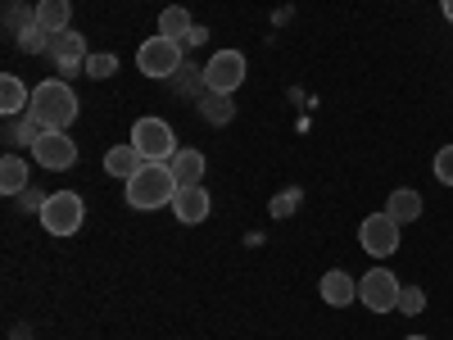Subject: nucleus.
I'll use <instances>...</instances> for the list:
<instances>
[{
	"label": "nucleus",
	"mask_w": 453,
	"mask_h": 340,
	"mask_svg": "<svg viewBox=\"0 0 453 340\" xmlns=\"http://www.w3.org/2000/svg\"><path fill=\"white\" fill-rule=\"evenodd\" d=\"M123 186H127V209H136V213L164 209V205H173V200H177V191H181L173 164H141Z\"/></svg>",
	"instance_id": "1"
},
{
	"label": "nucleus",
	"mask_w": 453,
	"mask_h": 340,
	"mask_svg": "<svg viewBox=\"0 0 453 340\" xmlns=\"http://www.w3.org/2000/svg\"><path fill=\"white\" fill-rule=\"evenodd\" d=\"M27 113L36 123H42L46 132H68L73 123H78V96H73V87L64 78H50L42 87H32V104Z\"/></svg>",
	"instance_id": "2"
},
{
	"label": "nucleus",
	"mask_w": 453,
	"mask_h": 340,
	"mask_svg": "<svg viewBox=\"0 0 453 340\" xmlns=\"http://www.w3.org/2000/svg\"><path fill=\"white\" fill-rule=\"evenodd\" d=\"M186 64V46L173 42V36H145V42L136 46V68L145 73V78H177Z\"/></svg>",
	"instance_id": "3"
},
{
	"label": "nucleus",
	"mask_w": 453,
	"mask_h": 340,
	"mask_svg": "<svg viewBox=\"0 0 453 340\" xmlns=\"http://www.w3.org/2000/svg\"><path fill=\"white\" fill-rule=\"evenodd\" d=\"M132 145H136V155L145 164H173V155H177V136L164 119H136Z\"/></svg>",
	"instance_id": "4"
},
{
	"label": "nucleus",
	"mask_w": 453,
	"mask_h": 340,
	"mask_svg": "<svg viewBox=\"0 0 453 340\" xmlns=\"http://www.w3.org/2000/svg\"><path fill=\"white\" fill-rule=\"evenodd\" d=\"M36 218H42V227H46L50 236H59V241H64V236H73V232L82 227L87 205H82V196H78V191H50L46 209L36 213Z\"/></svg>",
	"instance_id": "5"
},
{
	"label": "nucleus",
	"mask_w": 453,
	"mask_h": 340,
	"mask_svg": "<svg viewBox=\"0 0 453 340\" xmlns=\"http://www.w3.org/2000/svg\"><path fill=\"white\" fill-rule=\"evenodd\" d=\"M399 290H403V282L390 268H372V273L358 277V305L372 309V313H395L399 309Z\"/></svg>",
	"instance_id": "6"
},
{
	"label": "nucleus",
	"mask_w": 453,
	"mask_h": 340,
	"mask_svg": "<svg viewBox=\"0 0 453 340\" xmlns=\"http://www.w3.org/2000/svg\"><path fill=\"white\" fill-rule=\"evenodd\" d=\"M200 73H204V91L232 96L236 87H245L250 64H245V55H241V50H218V55H209V64H204Z\"/></svg>",
	"instance_id": "7"
},
{
	"label": "nucleus",
	"mask_w": 453,
	"mask_h": 340,
	"mask_svg": "<svg viewBox=\"0 0 453 340\" xmlns=\"http://www.w3.org/2000/svg\"><path fill=\"white\" fill-rule=\"evenodd\" d=\"M358 245L372 254V259H390L399 250V222L381 209V213H367L363 227H358Z\"/></svg>",
	"instance_id": "8"
},
{
	"label": "nucleus",
	"mask_w": 453,
	"mask_h": 340,
	"mask_svg": "<svg viewBox=\"0 0 453 340\" xmlns=\"http://www.w3.org/2000/svg\"><path fill=\"white\" fill-rule=\"evenodd\" d=\"M32 159L42 168H50V173H64V168L78 164V141H73L68 132H46L42 141L32 145Z\"/></svg>",
	"instance_id": "9"
},
{
	"label": "nucleus",
	"mask_w": 453,
	"mask_h": 340,
	"mask_svg": "<svg viewBox=\"0 0 453 340\" xmlns=\"http://www.w3.org/2000/svg\"><path fill=\"white\" fill-rule=\"evenodd\" d=\"M50 59H55V68L64 73V78H73V73H87V42H82V32H73V27H64V32H55V42H50Z\"/></svg>",
	"instance_id": "10"
},
{
	"label": "nucleus",
	"mask_w": 453,
	"mask_h": 340,
	"mask_svg": "<svg viewBox=\"0 0 453 340\" xmlns=\"http://www.w3.org/2000/svg\"><path fill=\"white\" fill-rule=\"evenodd\" d=\"M209 209H213V200H209L204 186H181L177 200H173V213H177V222H186V227L204 222V218H209Z\"/></svg>",
	"instance_id": "11"
},
{
	"label": "nucleus",
	"mask_w": 453,
	"mask_h": 340,
	"mask_svg": "<svg viewBox=\"0 0 453 340\" xmlns=\"http://www.w3.org/2000/svg\"><path fill=\"white\" fill-rule=\"evenodd\" d=\"M318 290H322V305H331V309H345V305H354V299H358V282L349 273H340V268H331Z\"/></svg>",
	"instance_id": "12"
},
{
	"label": "nucleus",
	"mask_w": 453,
	"mask_h": 340,
	"mask_svg": "<svg viewBox=\"0 0 453 340\" xmlns=\"http://www.w3.org/2000/svg\"><path fill=\"white\" fill-rule=\"evenodd\" d=\"M173 173H177V186H204L209 164H204L200 150H177V155H173Z\"/></svg>",
	"instance_id": "13"
},
{
	"label": "nucleus",
	"mask_w": 453,
	"mask_h": 340,
	"mask_svg": "<svg viewBox=\"0 0 453 340\" xmlns=\"http://www.w3.org/2000/svg\"><path fill=\"white\" fill-rule=\"evenodd\" d=\"M27 177H32V173H27V159H23V155H5V159H0V191H5L10 200L23 196L27 186H32Z\"/></svg>",
	"instance_id": "14"
},
{
	"label": "nucleus",
	"mask_w": 453,
	"mask_h": 340,
	"mask_svg": "<svg viewBox=\"0 0 453 340\" xmlns=\"http://www.w3.org/2000/svg\"><path fill=\"white\" fill-rule=\"evenodd\" d=\"M386 213L403 227V222H418L422 218V196L418 191H408V186H399V191H390V200H386Z\"/></svg>",
	"instance_id": "15"
},
{
	"label": "nucleus",
	"mask_w": 453,
	"mask_h": 340,
	"mask_svg": "<svg viewBox=\"0 0 453 340\" xmlns=\"http://www.w3.org/2000/svg\"><path fill=\"white\" fill-rule=\"evenodd\" d=\"M42 136H46V128L36 123L32 113H14V119H5V141H10V145H27V150H32Z\"/></svg>",
	"instance_id": "16"
},
{
	"label": "nucleus",
	"mask_w": 453,
	"mask_h": 340,
	"mask_svg": "<svg viewBox=\"0 0 453 340\" xmlns=\"http://www.w3.org/2000/svg\"><path fill=\"white\" fill-rule=\"evenodd\" d=\"M27 104H32L27 87L14 78V73H5V78H0V113H5V119H14V113H27Z\"/></svg>",
	"instance_id": "17"
},
{
	"label": "nucleus",
	"mask_w": 453,
	"mask_h": 340,
	"mask_svg": "<svg viewBox=\"0 0 453 340\" xmlns=\"http://www.w3.org/2000/svg\"><path fill=\"white\" fill-rule=\"evenodd\" d=\"M141 164H145V159L136 155V145H132V141H127V145H113L109 155H104V173H109V177H123V182H127Z\"/></svg>",
	"instance_id": "18"
},
{
	"label": "nucleus",
	"mask_w": 453,
	"mask_h": 340,
	"mask_svg": "<svg viewBox=\"0 0 453 340\" xmlns=\"http://www.w3.org/2000/svg\"><path fill=\"white\" fill-rule=\"evenodd\" d=\"M36 23L46 32H64L73 23V0H36Z\"/></svg>",
	"instance_id": "19"
},
{
	"label": "nucleus",
	"mask_w": 453,
	"mask_h": 340,
	"mask_svg": "<svg viewBox=\"0 0 453 340\" xmlns=\"http://www.w3.org/2000/svg\"><path fill=\"white\" fill-rule=\"evenodd\" d=\"M191 10H181V5H168L159 14V36H173V42H186V32H191Z\"/></svg>",
	"instance_id": "20"
},
{
	"label": "nucleus",
	"mask_w": 453,
	"mask_h": 340,
	"mask_svg": "<svg viewBox=\"0 0 453 340\" xmlns=\"http://www.w3.org/2000/svg\"><path fill=\"white\" fill-rule=\"evenodd\" d=\"M14 42H19V50H27V55H50V42H55V32H46L42 23H27L19 36H14Z\"/></svg>",
	"instance_id": "21"
},
{
	"label": "nucleus",
	"mask_w": 453,
	"mask_h": 340,
	"mask_svg": "<svg viewBox=\"0 0 453 340\" xmlns=\"http://www.w3.org/2000/svg\"><path fill=\"white\" fill-rule=\"evenodd\" d=\"M200 113H204L209 123H232V100L218 96V91H204L200 96Z\"/></svg>",
	"instance_id": "22"
},
{
	"label": "nucleus",
	"mask_w": 453,
	"mask_h": 340,
	"mask_svg": "<svg viewBox=\"0 0 453 340\" xmlns=\"http://www.w3.org/2000/svg\"><path fill=\"white\" fill-rule=\"evenodd\" d=\"M422 309H426V290H422V286H403V290H399V313L418 318Z\"/></svg>",
	"instance_id": "23"
},
{
	"label": "nucleus",
	"mask_w": 453,
	"mask_h": 340,
	"mask_svg": "<svg viewBox=\"0 0 453 340\" xmlns=\"http://www.w3.org/2000/svg\"><path fill=\"white\" fill-rule=\"evenodd\" d=\"M113 73H119V55L104 50V55H91V59H87V78L100 82V78H113Z\"/></svg>",
	"instance_id": "24"
},
{
	"label": "nucleus",
	"mask_w": 453,
	"mask_h": 340,
	"mask_svg": "<svg viewBox=\"0 0 453 340\" xmlns=\"http://www.w3.org/2000/svg\"><path fill=\"white\" fill-rule=\"evenodd\" d=\"M435 177H440L444 186H453V145H444L440 155H435Z\"/></svg>",
	"instance_id": "25"
},
{
	"label": "nucleus",
	"mask_w": 453,
	"mask_h": 340,
	"mask_svg": "<svg viewBox=\"0 0 453 340\" xmlns=\"http://www.w3.org/2000/svg\"><path fill=\"white\" fill-rule=\"evenodd\" d=\"M46 200H50V196H42V191H36V186H27V191L19 196V205H23L27 213H42V209H46Z\"/></svg>",
	"instance_id": "26"
},
{
	"label": "nucleus",
	"mask_w": 453,
	"mask_h": 340,
	"mask_svg": "<svg viewBox=\"0 0 453 340\" xmlns=\"http://www.w3.org/2000/svg\"><path fill=\"white\" fill-rule=\"evenodd\" d=\"M295 200H299V191H286V196H277V200H273V213H277V218L295 213Z\"/></svg>",
	"instance_id": "27"
},
{
	"label": "nucleus",
	"mask_w": 453,
	"mask_h": 340,
	"mask_svg": "<svg viewBox=\"0 0 453 340\" xmlns=\"http://www.w3.org/2000/svg\"><path fill=\"white\" fill-rule=\"evenodd\" d=\"M204 42V27H191V32H186V42L181 46H200Z\"/></svg>",
	"instance_id": "28"
},
{
	"label": "nucleus",
	"mask_w": 453,
	"mask_h": 340,
	"mask_svg": "<svg viewBox=\"0 0 453 340\" xmlns=\"http://www.w3.org/2000/svg\"><path fill=\"white\" fill-rule=\"evenodd\" d=\"M440 10H444V19L453 23V0H440Z\"/></svg>",
	"instance_id": "29"
},
{
	"label": "nucleus",
	"mask_w": 453,
	"mask_h": 340,
	"mask_svg": "<svg viewBox=\"0 0 453 340\" xmlns=\"http://www.w3.org/2000/svg\"><path fill=\"white\" fill-rule=\"evenodd\" d=\"M403 340H426V336H403Z\"/></svg>",
	"instance_id": "30"
}]
</instances>
